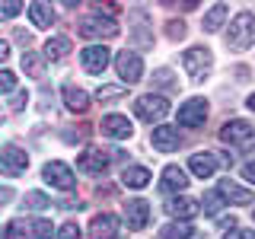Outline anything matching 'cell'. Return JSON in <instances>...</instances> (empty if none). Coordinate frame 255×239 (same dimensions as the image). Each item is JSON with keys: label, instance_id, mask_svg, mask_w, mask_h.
Instances as JSON below:
<instances>
[{"label": "cell", "instance_id": "74e56055", "mask_svg": "<svg viewBox=\"0 0 255 239\" xmlns=\"http://www.w3.org/2000/svg\"><path fill=\"white\" fill-rule=\"evenodd\" d=\"M6 58H10V45H6L3 38H0V64H3Z\"/></svg>", "mask_w": 255, "mask_h": 239}, {"label": "cell", "instance_id": "f546056e", "mask_svg": "<svg viewBox=\"0 0 255 239\" xmlns=\"http://www.w3.org/2000/svg\"><path fill=\"white\" fill-rule=\"evenodd\" d=\"M125 96V86H99L96 90V99L99 102H115V99H122Z\"/></svg>", "mask_w": 255, "mask_h": 239}, {"label": "cell", "instance_id": "d6a6232c", "mask_svg": "<svg viewBox=\"0 0 255 239\" xmlns=\"http://www.w3.org/2000/svg\"><path fill=\"white\" fill-rule=\"evenodd\" d=\"M16 90V74L13 70H0V96Z\"/></svg>", "mask_w": 255, "mask_h": 239}, {"label": "cell", "instance_id": "cb8c5ba5", "mask_svg": "<svg viewBox=\"0 0 255 239\" xmlns=\"http://www.w3.org/2000/svg\"><path fill=\"white\" fill-rule=\"evenodd\" d=\"M150 179H153V175H150L147 166H128L122 172V182L128 188H143V185H150Z\"/></svg>", "mask_w": 255, "mask_h": 239}, {"label": "cell", "instance_id": "6da1fadb", "mask_svg": "<svg viewBox=\"0 0 255 239\" xmlns=\"http://www.w3.org/2000/svg\"><path fill=\"white\" fill-rule=\"evenodd\" d=\"M3 239H51V220L45 217H16L6 223Z\"/></svg>", "mask_w": 255, "mask_h": 239}, {"label": "cell", "instance_id": "30bf717a", "mask_svg": "<svg viewBox=\"0 0 255 239\" xmlns=\"http://www.w3.org/2000/svg\"><path fill=\"white\" fill-rule=\"evenodd\" d=\"M207 118V102L201 99V96H191V99H185L179 106V124L185 127H201Z\"/></svg>", "mask_w": 255, "mask_h": 239}, {"label": "cell", "instance_id": "4fadbf2b", "mask_svg": "<svg viewBox=\"0 0 255 239\" xmlns=\"http://www.w3.org/2000/svg\"><path fill=\"white\" fill-rule=\"evenodd\" d=\"M125 220L131 230H143L150 223V204L147 198H128L125 201Z\"/></svg>", "mask_w": 255, "mask_h": 239}, {"label": "cell", "instance_id": "5bb4252c", "mask_svg": "<svg viewBox=\"0 0 255 239\" xmlns=\"http://www.w3.org/2000/svg\"><path fill=\"white\" fill-rule=\"evenodd\" d=\"M99 131L106 134V137H115V140H128L134 134V124L128 121L125 115H115V112H112V115H106L99 121Z\"/></svg>", "mask_w": 255, "mask_h": 239}, {"label": "cell", "instance_id": "e575fe53", "mask_svg": "<svg viewBox=\"0 0 255 239\" xmlns=\"http://www.w3.org/2000/svg\"><path fill=\"white\" fill-rule=\"evenodd\" d=\"M169 38H185V22H169Z\"/></svg>", "mask_w": 255, "mask_h": 239}, {"label": "cell", "instance_id": "83f0119b", "mask_svg": "<svg viewBox=\"0 0 255 239\" xmlns=\"http://www.w3.org/2000/svg\"><path fill=\"white\" fill-rule=\"evenodd\" d=\"M51 207V198H45L42 191H29L22 198V211H48Z\"/></svg>", "mask_w": 255, "mask_h": 239}, {"label": "cell", "instance_id": "4316f807", "mask_svg": "<svg viewBox=\"0 0 255 239\" xmlns=\"http://www.w3.org/2000/svg\"><path fill=\"white\" fill-rule=\"evenodd\" d=\"M159 236H163V239H191V236H195V227H191L188 220L166 223V227L159 230Z\"/></svg>", "mask_w": 255, "mask_h": 239}, {"label": "cell", "instance_id": "1f68e13d", "mask_svg": "<svg viewBox=\"0 0 255 239\" xmlns=\"http://www.w3.org/2000/svg\"><path fill=\"white\" fill-rule=\"evenodd\" d=\"M54 239H83V233H80L77 223H61L58 233H54Z\"/></svg>", "mask_w": 255, "mask_h": 239}, {"label": "cell", "instance_id": "60d3db41", "mask_svg": "<svg viewBox=\"0 0 255 239\" xmlns=\"http://www.w3.org/2000/svg\"><path fill=\"white\" fill-rule=\"evenodd\" d=\"M0 121H3V112H0Z\"/></svg>", "mask_w": 255, "mask_h": 239}, {"label": "cell", "instance_id": "d6986e66", "mask_svg": "<svg viewBox=\"0 0 255 239\" xmlns=\"http://www.w3.org/2000/svg\"><path fill=\"white\" fill-rule=\"evenodd\" d=\"M61 93H64V106H67V112H74V115H83V112L90 109V96L80 90L77 83H64Z\"/></svg>", "mask_w": 255, "mask_h": 239}, {"label": "cell", "instance_id": "ba28073f", "mask_svg": "<svg viewBox=\"0 0 255 239\" xmlns=\"http://www.w3.org/2000/svg\"><path fill=\"white\" fill-rule=\"evenodd\" d=\"M26 166H29V153L22 147H16V143L0 147V172L3 175H22Z\"/></svg>", "mask_w": 255, "mask_h": 239}, {"label": "cell", "instance_id": "52a82bcc", "mask_svg": "<svg viewBox=\"0 0 255 239\" xmlns=\"http://www.w3.org/2000/svg\"><path fill=\"white\" fill-rule=\"evenodd\" d=\"M42 179H45L51 188H61V191H70V188L77 185V175H74V169H70L67 163H61V159H51V163H45Z\"/></svg>", "mask_w": 255, "mask_h": 239}, {"label": "cell", "instance_id": "4dcf8cb0", "mask_svg": "<svg viewBox=\"0 0 255 239\" xmlns=\"http://www.w3.org/2000/svg\"><path fill=\"white\" fill-rule=\"evenodd\" d=\"M22 3L19 0H0V19H13V16H19Z\"/></svg>", "mask_w": 255, "mask_h": 239}, {"label": "cell", "instance_id": "f1b7e54d", "mask_svg": "<svg viewBox=\"0 0 255 239\" xmlns=\"http://www.w3.org/2000/svg\"><path fill=\"white\" fill-rule=\"evenodd\" d=\"M223 204H227V201H223V198H220V191L214 188V191H207V195H204V201H201V211L207 214V217H217Z\"/></svg>", "mask_w": 255, "mask_h": 239}, {"label": "cell", "instance_id": "ffe728a7", "mask_svg": "<svg viewBox=\"0 0 255 239\" xmlns=\"http://www.w3.org/2000/svg\"><path fill=\"white\" fill-rule=\"evenodd\" d=\"M217 166H220L217 153H191L188 156V169L195 172L198 179H211V175L217 172Z\"/></svg>", "mask_w": 255, "mask_h": 239}, {"label": "cell", "instance_id": "d590c367", "mask_svg": "<svg viewBox=\"0 0 255 239\" xmlns=\"http://www.w3.org/2000/svg\"><path fill=\"white\" fill-rule=\"evenodd\" d=\"M26 99H29V93H13L10 109H22V106H26Z\"/></svg>", "mask_w": 255, "mask_h": 239}, {"label": "cell", "instance_id": "603a6c76", "mask_svg": "<svg viewBox=\"0 0 255 239\" xmlns=\"http://www.w3.org/2000/svg\"><path fill=\"white\" fill-rule=\"evenodd\" d=\"M70 54V38L67 35H51L45 42V61H61Z\"/></svg>", "mask_w": 255, "mask_h": 239}, {"label": "cell", "instance_id": "7a4b0ae2", "mask_svg": "<svg viewBox=\"0 0 255 239\" xmlns=\"http://www.w3.org/2000/svg\"><path fill=\"white\" fill-rule=\"evenodd\" d=\"M227 45L233 48V51H249V48L255 45V16L252 13L233 16L230 32H227Z\"/></svg>", "mask_w": 255, "mask_h": 239}, {"label": "cell", "instance_id": "8992f818", "mask_svg": "<svg viewBox=\"0 0 255 239\" xmlns=\"http://www.w3.org/2000/svg\"><path fill=\"white\" fill-rule=\"evenodd\" d=\"M182 64H185V70H188V77L195 80H204L207 77V70H211V64H214V54H211V48H188L185 54H182Z\"/></svg>", "mask_w": 255, "mask_h": 239}, {"label": "cell", "instance_id": "9a60e30c", "mask_svg": "<svg viewBox=\"0 0 255 239\" xmlns=\"http://www.w3.org/2000/svg\"><path fill=\"white\" fill-rule=\"evenodd\" d=\"M255 134V127L249 121H243V118H233V121H227L220 127V140L230 143V147H236V143H246Z\"/></svg>", "mask_w": 255, "mask_h": 239}, {"label": "cell", "instance_id": "b9f144b4", "mask_svg": "<svg viewBox=\"0 0 255 239\" xmlns=\"http://www.w3.org/2000/svg\"><path fill=\"white\" fill-rule=\"evenodd\" d=\"M252 220H255V214H252Z\"/></svg>", "mask_w": 255, "mask_h": 239}, {"label": "cell", "instance_id": "8fae6325", "mask_svg": "<svg viewBox=\"0 0 255 239\" xmlns=\"http://www.w3.org/2000/svg\"><path fill=\"white\" fill-rule=\"evenodd\" d=\"M109 61H112L109 45H86L83 51H80V64H83L86 74H99V70H106Z\"/></svg>", "mask_w": 255, "mask_h": 239}, {"label": "cell", "instance_id": "9c48e42d", "mask_svg": "<svg viewBox=\"0 0 255 239\" xmlns=\"http://www.w3.org/2000/svg\"><path fill=\"white\" fill-rule=\"evenodd\" d=\"M77 169L86 175H102L109 169V153L102 147H86L83 153L77 156Z\"/></svg>", "mask_w": 255, "mask_h": 239}, {"label": "cell", "instance_id": "3957f363", "mask_svg": "<svg viewBox=\"0 0 255 239\" xmlns=\"http://www.w3.org/2000/svg\"><path fill=\"white\" fill-rule=\"evenodd\" d=\"M134 115L140 118V121H163L166 115H169V99L159 93H147V96H137L134 99Z\"/></svg>", "mask_w": 255, "mask_h": 239}, {"label": "cell", "instance_id": "484cf974", "mask_svg": "<svg viewBox=\"0 0 255 239\" xmlns=\"http://www.w3.org/2000/svg\"><path fill=\"white\" fill-rule=\"evenodd\" d=\"M22 70L32 77V80H42V74H45V54H35V51H22Z\"/></svg>", "mask_w": 255, "mask_h": 239}, {"label": "cell", "instance_id": "f35d334b", "mask_svg": "<svg viewBox=\"0 0 255 239\" xmlns=\"http://www.w3.org/2000/svg\"><path fill=\"white\" fill-rule=\"evenodd\" d=\"M10 198H13V188H0V204H6V201H10Z\"/></svg>", "mask_w": 255, "mask_h": 239}, {"label": "cell", "instance_id": "e0dca14e", "mask_svg": "<svg viewBox=\"0 0 255 239\" xmlns=\"http://www.w3.org/2000/svg\"><path fill=\"white\" fill-rule=\"evenodd\" d=\"M201 211V201H195V198H185V195H175V198H166V214L175 220H191L195 214Z\"/></svg>", "mask_w": 255, "mask_h": 239}, {"label": "cell", "instance_id": "44dd1931", "mask_svg": "<svg viewBox=\"0 0 255 239\" xmlns=\"http://www.w3.org/2000/svg\"><path fill=\"white\" fill-rule=\"evenodd\" d=\"M217 191H220L223 201H233V204H249L252 201V191L243 188V185H236L233 179H220L217 182Z\"/></svg>", "mask_w": 255, "mask_h": 239}, {"label": "cell", "instance_id": "7c38bea8", "mask_svg": "<svg viewBox=\"0 0 255 239\" xmlns=\"http://www.w3.org/2000/svg\"><path fill=\"white\" fill-rule=\"evenodd\" d=\"M122 233V220L115 214H96L90 223V239H118Z\"/></svg>", "mask_w": 255, "mask_h": 239}, {"label": "cell", "instance_id": "d4e9b609", "mask_svg": "<svg viewBox=\"0 0 255 239\" xmlns=\"http://www.w3.org/2000/svg\"><path fill=\"white\" fill-rule=\"evenodd\" d=\"M230 16V6L227 3H214L211 10L204 13V19H201V26H204V32H217L220 26H223V19Z\"/></svg>", "mask_w": 255, "mask_h": 239}, {"label": "cell", "instance_id": "ac0fdd59", "mask_svg": "<svg viewBox=\"0 0 255 239\" xmlns=\"http://www.w3.org/2000/svg\"><path fill=\"white\" fill-rule=\"evenodd\" d=\"M188 188V175L179 169V166H166L163 179H159V195H179V191Z\"/></svg>", "mask_w": 255, "mask_h": 239}, {"label": "cell", "instance_id": "836d02e7", "mask_svg": "<svg viewBox=\"0 0 255 239\" xmlns=\"http://www.w3.org/2000/svg\"><path fill=\"white\" fill-rule=\"evenodd\" d=\"M223 239H255V230H239V227H233V230H227V233H223Z\"/></svg>", "mask_w": 255, "mask_h": 239}, {"label": "cell", "instance_id": "7402d4cb", "mask_svg": "<svg viewBox=\"0 0 255 239\" xmlns=\"http://www.w3.org/2000/svg\"><path fill=\"white\" fill-rule=\"evenodd\" d=\"M29 19L35 29H48L54 22V6L45 3V0H32L29 3Z\"/></svg>", "mask_w": 255, "mask_h": 239}, {"label": "cell", "instance_id": "5b68a950", "mask_svg": "<svg viewBox=\"0 0 255 239\" xmlns=\"http://www.w3.org/2000/svg\"><path fill=\"white\" fill-rule=\"evenodd\" d=\"M115 70H118V77H122V83L128 86H134V83H140V77H143V61H140V54L137 51H118L115 54Z\"/></svg>", "mask_w": 255, "mask_h": 239}, {"label": "cell", "instance_id": "277c9868", "mask_svg": "<svg viewBox=\"0 0 255 239\" xmlns=\"http://www.w3.org/2000/svg\"><path fill=\"white\" fill-rule=\"evenodd\" d=\"M118 32H122V26L115 22V16H99V13H93V16H86L83 22H80V35L83 38H115Z\"/></svg>", "mask_w": 255, "mask_h": 239}, {"label": "cell", "instance_id": "ab89813d", "mask_svg": "<svg viewBox=\"0 0 255 239\" xmlns=\"http://www.w3.org/2000/svg\"><path fill=\"white\" fill-rule=\"evenodd\" d=\"M246 106H249V109H252V112H255V93H252V96H249V99H246Z\"/></svg>", "mask_w": 255, "mask_h": 239}, {"label": "cell", "instance_id": "2e32d148", "mask_svg": "<svg viewBox=\"0 0 255 239\" xmlns=\"http://www.w3.org/2000/svg\"><path fill=\"white\" fill-rule=\"evenodd\" d=\"M150 143H153L156 150H163V153H169V150L182 147V134H179V127H172V124H159V127H153V134H150Z\"/></svg>", "mask_w": 255, "mask_h": 239}, {"label": "cell", "instance_id": "8d00e7d4", "mask_svg": "<svg viewBox=\"0 0 255 239\" xmlns=\"http://www.w3.org/2000/svg\"><path fill=\"white\" fill-rule=\"evenodd\" d=\"M243 175H246L249 182H255V159H249V163L243 166Z\"/></svg>", "mask_w": 255, "mask_h": 239}]
</instances>
